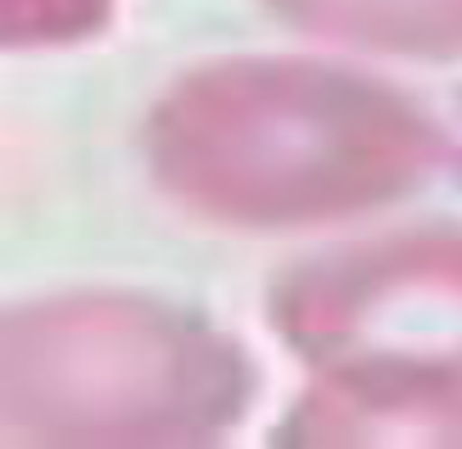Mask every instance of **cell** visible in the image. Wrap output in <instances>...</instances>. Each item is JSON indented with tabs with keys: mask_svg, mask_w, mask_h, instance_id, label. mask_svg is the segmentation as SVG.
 <instances>
[{
	"mask_svg": "<svg viewBox=\"0 0 462 449\" xmlns=\"http://www.w3.org/2000/svg\"><path fill=\"white\" fill-rule=\"evenodd\" d=\"M114 0H0L10 46H60L96 33Z\"/></svg>",
	"mask_w": 462,
	"mask_h": 449,
	"instance_id": "obj_6",
	"label": "cell"
},
{
	"mask_svg": "<svg viewBox=\"0 0 462 449\" xmlns=\"http://www.w3.org/2000/svg\"><path fill=\"white\" fill-rule=\"evenodd\" d=\"M254 368L204 318L145 295H64L5 323L0 417L55 444H199L241 422Z\"/></svg>",
	"mask_w": 462,
	"mask_h": 449,
	"instance_id": "obj_2",
	"label": "cell"
},
{
	"mask_svg": "<svg viewBox=\"0 0 462 449\" xmlns=\"http://www.w3.org/2000/svg\"><path fill=\"white\" fill-rule=\"evenodd\" d=\"M159 186L231 228H304L408 195L444 154L399 91L300 60H231L177 82L145 123Z\"/></svg>",
	"mask_w": 462,
	"mask_h": 449,
	"instance_id": "obj_1",
	"label": "cell"
},
{
	"mask_svg": "<svg viewBox=\"0 0 462 449\" xmlns=\"http://www.w3.org/2000/svg\"><path fill=\"white\" fill-rule=\"evenodd\" d=\"M268 10L313 37L408 60L462 55V0H268Z\"/></svg>",
	"mask_w": 462,
	"mask_h": 449,
	"instance_id": "obj_5",
	"label": "cell"
},
{
	"mask_svg": "<svg viewBox=\"0 0 462 449\" xmlns=\"http://www.w3.org/2000/svg\"><path fill=\"white\" fill-rule=\"evenodd\" d=\"M268 313L322 377L462 386V237L417 232L331 250L291 268Z\"/></svg>",
	"mask_w": 462,
	"mask_h": 449,
	"instance_id": "obj_3",
	"label": "cell"
},
{
	"mask_svg": "<svg viewBox=\"0 0 462 449\" xmlns=\"http://www.w3.org/2000/svg\"><path fill=\"white\" fill-rule=\"evenodd\" d=\"M286 444H462V386L327 377L282 426Z\"/></svg>",
	"mask_w": 462,
	"mask_h": 449,
	"instance_id": "obj_4",
	"label": "cell"
}]
</instances>
